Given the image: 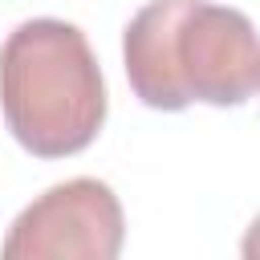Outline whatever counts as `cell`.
Listing matches in <instances>:
<instances>
[{
    "label": "cell",
    "instance_id": "3",
    "mask_svg": "<svg viewBox=\"0 0 260 260\" xmlns=\"http://www.w3.org/2000/svg\"><path fill=\"white\" fill-rule=\"evenodd\" d=\"M126 240V215L110 183L65 179L41 191L8 228L4 260H114Z\"/></svg>",
    "mask_w": 260,
    "mask_h": 260
},
{
    "label": "cell",
    "instance_id": "1",
    "mask_svg": "<svg viewBox=\"0 0 260 260\" xmlns=\"http://www.w3.org/2000/svg\"><path fill=\"white\" fill-rule=\"evenodd\" d=\"M122 65L150 110L179 114L191 102L228 110L260 93V32L228 4L146 0L122 32Z\"/></svg>",
    "mask_w": 260,
    "mask_h": 260
},
{
    "label": "cell",
    "instance_id": "4",
    "mask_svg": "<svg viewBox=\"0 0 260 260\" xmlns=\"http://www.w3.org/2000/svg\"><path fill=\"white\" fill-rule=\"evenodd\" d=\"M240 252H244V260H260V215L248 223V232H244V244H240Z\"/></svg>",
    "mask_w": 260,
    "mask_h": 260
},
{
    "label": "cell",
    "instance_id": "2",
    "mask_svg": "<svg viewBox=\"0 0 260 260\" xmlns=\"http://www.w3.org/2000/svg\"><path fill=\"white\" fill-rule=\"evenodd\" d=\"M0 114L37 158L81 154L106 126V81L85 32L57 16L24 20L0 45Z\"/></svg>",
    "mask_w": 260,
    "mask_h": 260
}]
</instances>
